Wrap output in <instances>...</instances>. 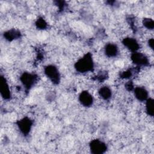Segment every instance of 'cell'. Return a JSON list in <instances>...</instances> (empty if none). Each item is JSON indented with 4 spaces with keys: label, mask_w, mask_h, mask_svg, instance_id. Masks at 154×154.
Returning a JSON list of instances; mask_svg holds the SVG:
<instances>
[{
    "label": "cell",
    "mask_w": 154,
    "mask_h": 154,
    "mask_svg": "<svg viewBox=\"0 0 154 154\" xmlns=\"http://www.w3.org/2000/svg\"><path fill=\"white\" fill-rule=\"evenodd\" d=\"M99 94L103 99L106 100L111 97L112 92L111 89L108 87H102L99 90Z\"/></svg>",
    "instance_id": "12"
},
{
    "label": "cell",
    "mask_w": 154,
    "mask_h": 154,
    "mask_svg": "<svg viewBox=\"0 0 154 154\" xmlns=\"http://www.w3.org/2000/svg\"><path fill=\"white\" fill-rule=\"evenodd\" d=\"M123 44L128 49L133 52H137L140 46L137 41L135 38L131 37L125 38L123 40Z\"/></svg>",
    "instance_id": "6"
},
{
    "label": "cell",
    "mask_w": 154,
    "mask_h": 154,
    "mask_svg": "<svg viewBox=\"0 0 154 154\" xmlns=\"http://www.w3.org/2000/svg\"><path fill=\"white\" fill-rule=\"evenodd\" d=\"M20 35V33L19 31L14 30V29H11L10 30L7 32H5V34H4V36L5 37L6 39L8 40H12L14 39H16L17 38H18Z\"/></svg>",
    "instance_id": "13"
},
{
    "label": "cell",
    "mask_w": 154,
    "mask_h": 154,
    "mask_svg": "<svg viewBox=\"0 0 154 154\" xmlns=\"http://www.w3.org/2000/svg\"><path fill=\"white\" fill-rule=\"evenodd\" d=\"M37 77L29 73H24L20 76V81L23 85L27 88H29L36 81Z\"/></svg>",
    "instance_id": "5"
},
{
    "label": "cell",
    "mask_w": 154,
    "mask_h": 154,
    "mask_svg": "<svg viewBox=\"0 0 154 154\" xmlns=\"http://www.w3.org/2000/svg\"><path fill=\"white\" fill-rule=\"evenodd\" d=\"M143 25L149 29H153L154 26L153 21L152 19L149 18H145L143 21Z\"/></svg>",
    "instance_id": "15"
},
{
    "label": "cell",
    "mask_w": 154,
    "mask_h": 154,
    "mask_svg": "<svg viewBox=\"0 0 154 154\" xmlns=\"http://www.w3.org/2000/svg\"><path fill=\"white\" fill-rule=\"evenodd\" d=\"M134 94L135 97L140 101H144L147 99V91L142 87H138L134 89Z\"/></svg>",
    "instance_id": "10"
},
{
    "label": "cell",
    "mask_w": 154,
    "mask_h": 154,
    "mask_svg": "<svg viewBox=\"0 0 154 154\" xmlns=\"http://www.w3.org/2000/svg\"><path fill=\"white\" fill-rule=\"evenodd\" d=\"M36 25H37V28H39L40 29H44L46 26V23L45 21V20H43L42 18H40L36 22Z\"/></svg>",
    "instance_id": "16"
},
{
    "label": "cell",
    "mask_w": 154,
    "mask_h": 154,
    "mask_svg": "<svg viewBox=\"0 0 154 154\" xmlns=\"http://www.w3.org/2000/svg\"><path fill=\"white\" fill-rule=\"evenodd\" d=\"M90 147L91 152L96 154L103 153L106 149L105 144L99 140H93L90 143Z\"/></svg>",
    "instance_id": "3"
},
{
    "label": "cell",
    "mask_w": 154,
    "mask_h": 154,
    "mask_svg": "<svg viewBox=\"0 0 154 154\" xmlns=\"http://www.w3.org/2000/svg\"><path fill=\"white\" fill-rule=\"evenodd\" d=\"M18 126L23 134H27L29 132L32 126V122L28 118H23V119L19 120Z\"/></svg>",
    "instance_id": "9"
},
{
    "label": "cell",
    "mask_w": 154,
    "mask_h": 154,
    "mask_svg": "<svg viewBox=\"0 0 154 154\" xmlns=\"http://www.w3.org/2000/svg\"><path fill=\"white\" fill-rule=\"evenodd\" d=\"M93 67L92 57L90 54H87L79 60L75 64L76 70L79 72L84 73L90 71Z\"/></svg>",
    "instance_id": "1"
},
{
    "label": "cell",
    "mask_w": 154,
    "mask_h": 154,
    "mask_svg": "<svg viewBox=\"0 0 154 154\" xmlns=\"http://www.w3.org/2000/svg\"><path fill=\"white\" fill-rule=\"evenodd\" d=\"M132 62L138 66H146L148 64L149 60L147 57L143 53L135 52L131 55Z\"/></svg>",
    "instance_id": "4"
},
{
    "label": "cell",
    "mask_w": 154,
    "mask_h": 154,
    "mask_svg": "<svg viewBox=\"0 0 154 154\" xmlns=\"http://www.w3.org/2000/svg\"><path fill=\"white\" fill-rule=\"evenodd\" d=\"M105 52L108 57H114L118 54V48L113 43H108L105 46Z\"/></svg>",
    "instance_id": "11"
},
{
    "label": "cell",
    "mask_w": 154,
    "mask_h": 154,
    "mask_svg": "<svg viewBox=\"0 0 154 154\" xmlns=\"http://www.w3.org/2000/svg\"><path fill=\"white\" fill-rule=\"evenodd\" d=\"M146 112L150 116H153V100L151 98L147 99L146 103Z\"/></svg>",
    "instance_id": "14"
},
{
    "label": "cell",
    "mask_w": 154,
    "mask_h": 154,
    "mask_svg": "<svg viewBox=\"0 0 154 154\" xmlns=\"http://www.w3.org/2000/svg\"><path fill=\"white\" fill-rule=\"evenodd\" d=\"M45 73L47 77L54 83L57 84L60 81V74L56 67L53 65H49L45 67Z\"/></svg>",
    "instance_id": "2"
},
{
    "label": "cell",
    "mask_w": 154,
    "mask_h": 154,
    "mask_svg": "<svg viewBox=\"0 0 154 154\" xmlns=\"http://www.w3.org/2000/svg\"><path fill=\"white\" fill-rule=\"evenodd\" d=\"M0 86V90L2 97L5 99H9L10 97V91L9 86L5 78H4L3 76L1 77Z\"/></svg>",
    "instance_id": "8"
},
{
    "label": "cell",
    "mask_w": 154,
    "mask_h": 154,
    "mask_svg": "<svg viewBox=\"0 0 154 154\" xmlns=\"http://www.w3.org/2000/svg\"><path fill=\"white\" fill-rule=\"evenodd\" d=\"M79 100L81 103L84 106H90L93 102L91 94L87 91H84L81 93L79 96Z\"/></svg>",
    "instance_id": "7"
}]
</instances>
